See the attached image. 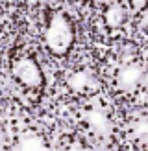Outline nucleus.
<instances>
[{"label":"nucleus","mask_w":148,"mask_h":151,"mask_svg":"<svg viewBox=\"0 0 148 151\" xmlns=\"http://www.w3.org/2000/svg\"><path fill=\"white\" fill-rule=\"evenodd\" d=\"M76 42V26L70 15L63 9H54L48 13L44 28V44L52 55L67 57Z\"/></svg>","instance_id":"nucleus-1"},{"label":"nucleus","mask_w":148,"mask_h":151,"mask_svg":"<svg viewBox=\"0 0 148 151\" xmlns=\"http://www.w3.org/2000/svg\"><path fill=\"white\" fill-rule=\"evenodd\" d=\"M11 76L20 87L28 90H39L44 85V74L41 65L32 55H17L11 61Z\"/></svg>","instance_id":"nucleus-2"},{"label":"nucleus","mask_w":148,"mask_h":151,"mask_svg":"<svg viewBox=\"0 0 148 151\" xmlns=\"http://www.w3.org/2000/svg\"><path fill=\"white\" fill-rule=\"evenodd\" d=\"M144 79V66L139 61H130L115 72V87L122 94H133Z\"/></svg>","instance_id":"nucleus-3"},{"label":"nucleus","mask_w":148,"mask_h":151,"mask_svg":"<svg viewBox=\"0 0 148 151\" xmlns=\"http://www.w3.org/2000/svg\"><path fill=\"white\" fill-rule=\"evenodd\" d=\"M83 118L96 137L109 138L113 134V122L102 109H87L83 112Z\"/></svg>","instance_id":"nucleus-4"},{"label":"nucleus","mask_w":148,"mask_h":151,"mask_svg":"<svg viewBox=\"0 0 148 151\" xmlns=\"http://www.w3.org/2000/svg\"><path fill=\"white\" fill-rule=\"evenodd\" d=\"M67 83H69V88L72 92H78V94H93L100 88L98 79L89 70H78V72L70 74L67 78Z\"/></svg>","instance_id":"nucleus-5"},{"label":"nucleus","mask_w":148,"mask_h":151,"mask_svg":"<svg viewBox=\"0 0 148 151\" xmlns=\"http://www.w3.org/2000/svg\"><path fill=\"white\" fill-rule=\"evenodd\" d=\"M126 20H128V11H126V7L122 4H111V6H107L106 13H104V22H106L107 28L117 29V28L124 26Z\"/></svg>","instance_id":"nucleus-6"},{"label":"nucleus","mask_w":148,"mask_h":151,"mask_svg":"<svg viewBox=\"0 0 148 151\" xmlns=\"http://www.w3.org/2000/svg\"><path fill=\"white\" fill-rule=\"evenodd\" d=\"M17 151H46V144H44L43 137H39V134L26 133L19 138Z\"/></svg>","instance_id":"nucleus-7"},{"label":"nucleus","mask_w":148,"mask_h":151,"mask_svg":"<svg viewBox=\"0 0 148 151\" xmlns=\"http://www.w3.org/2000/svg\"><path fill=\"white\" fill-rule=\"evenodd\" d=\"M65 151H87V149H85V146L81 144L80 140H74V142H70V144L67 146Z\"/></svg>","instance_id":"nucleus-8"},{"label":"nucleus","mask_w":148,"mask_h":151,"mask_svg":"<svg viewBox=\"0 0 148 151\" xmlns=\"http://www.w3.org/2000/svg\"><path fill=\"white\" fill-rule=\"evenodd\" d=\"M2 147H4V138H2V131H0V151H2Z\"/></svg>","instance_id":"nucleus-9"}]
</instances>
